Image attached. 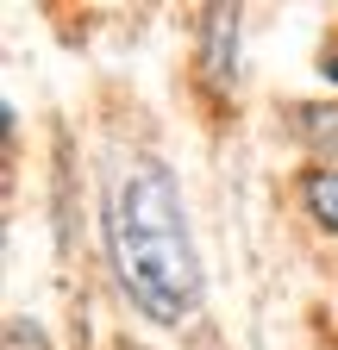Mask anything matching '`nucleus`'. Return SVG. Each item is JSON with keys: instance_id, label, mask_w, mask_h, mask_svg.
Returning a JSON list of instances; mask_svg holds the SVG:
<instances>
[{"instance_id": "nucleus-3", "label": "nucleus", "mask_w": 338, "mask_h": 350, "mask_svg": "<svg viewBox=\"0 0 338 350\" xmlns=\"http://www.w3.org/2000/svg\"><path fill=\"white\" fill-rule=\"evenodd\" d=\"M232 31H238V13L232 7H213L207 13V69H213V81H232Z\"/></svg>"}, {"instance_id": "nucleus-2", "label": "nucleus", "mask_w": 338, "mask_h": 350, "mask_svg": "<svg viewBox=\"0 0 338 350\" xmlns=\"http://www.w3.org/2000/svg\"><path fill=\"white\" fill-rule=\"evenodd\" d=\"M301 200H307V213L320 219L326 232H338V163H326V169H307V175H301Z\"/></svg>"}, {"instance_id": "nucleus-1", "label": "nucleus", "mask_w": 338, "mask_h": 350, "mask_svg": "<svg viewBox=\"0 0 338 350\" xmlns=\"http://www.w3.org/2000/svg\"><path fill=\"white\" fill-rule=\"evenodd\" d=\"M107 256L125 300L157 325H188L200 306V256L188 238L182 188L163 163H132L107 200Z\"/></svg>"}, {"instance_id": "nucleus-5", "label": "nucleus", "mask_w": 338, "mask_h": 350, "mask_svg": "<svg viewBox=\"0 0 338 350\" xmlns=\"http://www.w3.org/2000/svg\"><path fill=\"white\" fill-rule=\"evenodd\" d=\"M326 75L338 81V44H332V51H326Z\"/></svg>"}, {"instance_id": "nucleus-4", "label": "nucleus", "mask_w": 338, "mask_h": 350, "mask_svg": "<svg viewBox=\"0 0 338 350\" xmlns=\"http://www.w3.org/2000/svg\"><path fill=\"white\" fill-rule=\"evenodd\" d=\"M294 131L320 157H338V107H294Z\"/></svg>"}]
</instances>
